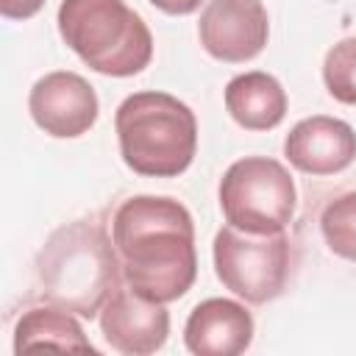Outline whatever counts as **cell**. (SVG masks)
Segmentation results:
<instances>
[{
    "mask_svg": "<svg viewBox=\"0 0 356 356\" xmlns=\"http://www.w3.org/2000/svg\"><path fill=\"white\" fill-rule=\"evenodd\" d=\"M225 108L245 131H270L286 114V92L270 72H242L225 86Z\"/></svg>",
    "mask_w": 356,
    "mask_h": 356,
    "instance_id": "7c38bea8",
    "label": "cell"
},
{
    "mask_svg": "<svg viewBox=\"0 0 356 356\" xmlns=\"http://www.w3.org/2000/svg\"><path fill=\"white\" fill-rule=\"evenodd\" d=\"M36 348H58V350H95L86 339L81 323L58 306H33L22 312L14 328V353L36 350Z\"/></svg>",
    "mask_w": 356,
    "mask_h": 356,
    "instance_id": "4fadbf2b",
    "label": "cell"
},
{
    "mask_svg": "<svg viewBox=\"0 0 356 356\" xmlns=\"http://www.w3.org/2000/svg\"><path fill=\"white\" fill-rule=\"evenodd\" d=\"M120 156L147 178H172L189 170L197 150L195 111L167 92H134L114 114Z\"/></svg>",
    "mask_w": 356,
    "mask_h": 356,
    "instance_id": "3957f363",
    "label": "cell"
},
{
    "mask_svg": "<svg viewBox=\"0 0 356 356\" xmlns=\"http://www.w3.org/2000/svg\"><path fill=\"white\" fill-rule=\"evenodd\" d=\"M58 33L95 72L131 78L153 58V36L125 0H61Z\"/></svg>",
    "mask_w": 356,
    "mask_h": 356,
    "instance_id": "277c9868",
    "label": "cell"
},
{
    "mask_svg": "<svg viewBox=\"0 0 356 356\" xmlns=\"http://www.w3.org/2000/svg\"><path fill=\"white\" fill-rule=\"evenodd\" d=\"M42 6L44 0H0V14L6 19H31Z\"/></svg>",
    "mask_w": 356,
    "mask_h": 356,
    "instance_id": "2e32d148",
    "label": "cell"
},
{
    "mask_svg": "<svg viewBox=\"0 0 356 356\" xmlns=\"http://www.w3.org/2000/svg\"><path fill=\"white\" fill-rule=\"evenodd\" d=\"M211 256L222 286L253 306L275 300L292 270V242L284 231L248 234L234 225H222L214 234Z\"/></svg>",
    "mask_w": 356,
    "mask_h": 356,
    "instance_id": "8992f818",
    "label": "cell"
},
{
    "mask_svg": "<svg viewBox=\"0 0 356 356\" xmlns=\"http://www.w3.org/2000/svg\"><path fill=\"white\" fill-rule=\"evenodd\" d=\"M28 111L44 134L56 139H75L97 122L100 103L86 78L70 70H56L31 86Z\"/></svg>",
    "mask_w": 356,
    "mask_h": 356,
    "instance_id": "ba28073f",
    "label": "cell"
},
{
    "mask_svg": "<svg viewBox=\"0 0 356 356\" xmlns=\"http://www.w3.org/2000/svg\"><path fill=\"white\" fill-rule=\"evenodd\" d=\"M36 281L47 303L89 320L97 317L122 284L114 239L89 220L56 228L36 253Z\"/></svg>",
    "mask_w": 356,
    "mask_h": 356,
    "instance_id": "7a4b0ae2",
    "label": "cell"
},
{
    "mask_svg": "<svg viewBox=\"0 0 356 356\" xmlns=\"http://www.w3.org/2000/svg\"><path fill=\"white\" fill-rule=\"evenodd\" d=\"M220 209L228 225L248 234L284 231L295 214V181L270 156H245L220 178Z\"/></svg>",
    "mask_w": 356,
    "mask_h": 356,
    "instance_id": "5b68a950",
    "label": "cell"
},
{
    "mask_svg": "<svg viewBox=\"0 0 356 356\" xmlns=\"http://www.w3.org/2000/svg\"><path fill=\"white\" fill-rule=\"evenodd\" d=\"M103 339L125 356H147L164 348L170 334V312L164 303L147 300L128 284L120 286L97 314Z\"/></svg>",
    "mask_w": 356,
    "mask_h": 356,
    "instance_id": "9c48e42d",
    "label": "cell"
},
{
    "mask_svg": "<svg viewBox=\"0 0 356 356\" xmlns=\"http://www.w3.org/2000/svg\"><path fill=\"white\" fill-rule=\"evenodd\" d=\"M122 281L147 300L170 303L189 292L197 275L195 222L189 209L164 195H134L111 220Z\"/></svg>",
    "mask_w": 356,
    "mask_h": 356,
    "instance_id": "6da1fadb",
    "label": "cell"
},
{
    "mask_svg": "<svg viewBox=\"0 0 356 356\" xmlns=\"http://www.w3.org/2000/svg\"><path fill=\"white\" fill-rule=\"evenodd\" d=\"M270 36V19L261 0H209L200 11L197 39L203 50L225 64L256 58Z\"/></svg>",
    "mask_w": 356,
    "mask_h": 356,
    "instance_id": "52a82bcc",
    "label": "cell"
},
{
    "mask_svg": "<svg viewBox=\"0 0 356 356\" xmlns=\"http://www.w3.org/2000/svg\"><path fill=\"white\" fill-rule=\"evenodd\" d=\"M150 3H153L159 11L170 14V17H186V14L197 11L203 0H150Z\"/></svg>",
    "mask_w": 356,
    "mask_h": 356,
    "instance_id": "e0dca14e",
    "label": "cell"
},
{
    "mask_svg": "<svg viewBox=\"0 0 356 356\" xmlns=\"http://www.w3.org/2000/svg\"><path fill=\"white\" fill-rule=\"evenodd\" d=\"M323 81L334 100L356 106V36L339 39L323 61Z\"/></svg>",
    "mask_w": 356,
    "mask_h": 356,
    "instance_id": "9a60e30c",
    "label": "cell"
},
{
    "mask_svg": "<svg viewBox=\"0 0 356 356\" xmlns=\"http://www.w3.org/2000/svg\"><path fill=\"white\" fill-rule=\"evenodd\" d=\"M320 231L334 256L356 264V189L334 197L323 209Z\"/></svg>",
    "mask_w": 356,
    "mask_h": 356,
    "instance_id": "5bb4252c",
    "label": "cell"
},
{
    "mask_svg": "<svg viewBox=\"0 0 356 356\" xmlns=\"http://www.w3.org/2000/svg\"><path fill=\"white\" fill-rule=\"evenodd\" d=\"M286 161L306 175H334L356 159V131L337 117L314 114L292 125L284 139Z\"/></svg>",
    "mask_w": 356,
    "mask_h": 356,
    "instance_id": "30bf717a",
    "label": "cell"
},
{
    "mask_svg": "<svg viewBox=\"0 0 356 356\" xmlns=\"http://www.w3.org/2000/svg\"><path fill=\"white\" fill-rule=\"evenodd\" d=\"M253 342L250 312L228 298L197 303L184 325V345L195 356H236Z\"/></svg>",
    "mask_w": 356,
    "mask_h": 356,
    "instance_id": "8fae6325",
    "label": "cell"
}]
</instances>
